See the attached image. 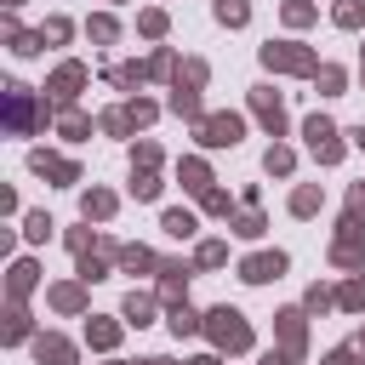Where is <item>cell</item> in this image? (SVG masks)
Wrapping results in <instances>:
<instances>
[{
	"label": "cell",
	"instance_id": "1",
	"mask_svg": "<svg viewBox=\"0 0 365 365\" xmlns=\"http://www.w3.org/2000/svg\"><path fill=\"white\" fill-rule=\"evenodd\" d=\"M205 336L217 342V354H245V348H251V325H245V314L228 308V302L205 314Z\"/></svg>",
	"mask_w": 365,
	"mask_h": 365
},
{
	"label": "cell",
	"instance_id": "2",
	"mask_svg": "<svg viewBox=\"0 0 365 365\" xmlns=\"http://www.w3.org/2000/svg\"><path fill=\"white\" fill-rule=\"evenodd\" d=\"M262 63H268V68H279V74H319L314 51H308V46H297V40H268V46H262Z\"/></svg>",
	"mask_w": 365,
	"mask_h": 365
},
{
	"label": "cell",
	"instance_id": "3",
	"mask_svg": "<svg viewBox=\"0 0 365 365\" xmlns=\"http://www.w3.org/2000/svg\"><path fill=\"white\" fill-rule=\"evenodd\" d=\"M331 262H336V268H365V228H359V217H342V222H336Z\"/></svg>",
	"mask_w": 365,
	"mask_h": 365
},
{
	"label": "cell",
	"instance_id": "4",
	"mask_svg": "<svg viewBox=\"0 0 365 365\" xmlns=\"http://www.w3.org/2000/svg\"><path fill=\"white\" fill-rule=\"evenodd\" d=\"M302 137H308V148H314L319 165H336V160H342V137H336V125H331L325 114H314V120L302 125Z\"/></svg>",
	"mask_w": 365,
	"mask_h": 365
},
{
	"label": "cell",
	"instance_id": "5",
	"mask_svg": "<svg viewBox=\"0 0 365 365\" xmlns=\"http://www.w3.org/2000/svg\"><path fill=\"white\" fill-rule=\"evenodd\" d=\"M240 137H245V120L240 114H205L200 120V143L205 148H234Z\"/></svg>",
	"mask_w": 365,
	"mask_h": 365
},
{
	"label": "cell",
	"instance_id": "6",
	"mask_svg": "<svg viewBox=\"0 0 365 365\" xmlns=\"http://www.w3.org/2000/svg\"><path fill=\"white\" fill-rule=\"evenodd\" d=\"M285 268H291V257H285V251H257V257H245V262H240V279H245V285H268V279H279Z\"/></svg>",
	"mask_w": 365,
	"mask_h": 365
},
{
	"label": "cell",
	"instance_id": "7",
	"mask_svg": "<svg viewBox=\"0 0 365 365\" xmlns=\"http://www.w3.org/2000/svg\"><path fill=\"white\" fill-rule=\"evenodd\" d=\"M6 114H11V131H17V137L34 125V97H29V86H17V80L6 86Z\"/></svg>",
	"mask_w": 365,
	"mask_h": 365
},
{
	"label": "cell",
	"instance_id": "8",
	"mask_svg": "<svg viewBox=\"0 0 365 365\" xmlns=\"http://www.w3.org/2000/svg\"><path fill=\"white\" fill-rule=\"evenodd\" d=\"M251 108H257V120H262V125H268L274 137L285 131V103H279V97L268 91V86H251Z\"/></svg>",
	"mask_w": 365,
	"mask_h": 365
},
{
	"label": "cell",
	"instance_id": "9",
	"mask_svg": "<svg viewBox=\"0 0 365 365\" xmlns=\"http://www.w3.org/2000/svg\"><path fill=\"white\" fill-rule=\"evenodd\" d=\"M80 86H86V63H63V68L51 74V86H46V91H51V103H74V91H80Z\"/></svg>",
	"mask_w": 365,
	"mask_h": 365
},
{
	"label": "cell",
	"instance_id": "10",
	"mask_svg": "<svg viewBox=\"0 0 365 365\" xmlns=\"http://www.w3.org/2000/svg\"><path fill=\"white\" fill-rule=\"evenodd\" d=\"M29 165H34L40 177H51V182H80V165H74V160H57V154H46V148H34Z\"/></svg>",
	"mask_w": 365,
	"mask_h": 365
},
{
	"label": "cell",
	"instance_id": "11",
	"mask_svg": "<svg viewBox=\"0 0 365 365\" xmlns=\"http://www.w3.org/2000/svg\"><path fill=\"white\" fill-rule=\"evenodd\" d=\"M160 274H165V279H160V297H165V302H182L194 268H188V262H160Z\"/></svg>",
	"mask_w": 365,
	"mask_h": 365
},
{
	"label": "cell",
	"instance_id": "12",
	"mask_svg": "<svg viewBox=\"0 0 365 365\" xmlns=\"http://www.w3.org/2000/svg\"><path fill=\"white\" fill-rule=\"evenodd\" d=\"M34 359H40V365H74V342H63V336H40V342H34Z\"/></svg>",
	"mask_w": 365,
	"mask_h": 365
},
{
	"label": "cell",
	"instance_id": "13",
	"mask_svg": "<svg viewBox=\"0 0 365 365\" xmlns=\"http://www.w3.org/2000/svg\"><path fill=\"white\" fill-rule=\"evenodd\" d=\"M171 114H182V120H205V108H200V97H194V86H171Z\"/></svg>",
	"mask_w": 365,
	"mask_h": 365
},
{
	"label": "cell",
	"instance_id": "14",
	"mask_svg": "<svg viewBox=\"0 0 365 365\" xmlns=\"http://www.w3.org/2000/svg\"><path fill=\"white\" fill-rule=\"evenodd\" d=\"M80 211H86V222H91V217L103 222V217H114V194H108V188H86V194H80Z\"/></svg>",
	"mask_w": 365,
	"mask_h": 365
},
{
	"label": "cell",
	"instance_id": "15",
	"mask_svg": "<svg viewBox=\"0 0 365 365\" xmlns=\"http://www.w3.org/2000/svg\"><path fill=\"white\" fill-rule=\"evenodd\" d=\"M177 336H194V331H205V314H194L188 302H171V319H165Z\"/></svg>",
	"mask_w": 365,
	"mask_h": 365
},
{
	"label": "cell",
	"instance_id": "16",
	"mask_svg": "<svg viewBox=\"0 0 365 365\" xmlns=\"http://www.w3.org/2000/svg\"><path fill=\"white\" fill-rule=\"evenodd\" d=\"M279 342H285V354H302V308L279 314Z\"/></svg>",
	"mask_w": 365,
	"mask_h": 365
},
{
	"label": "cell",
	"instance_id": "17",
	"mask_svg": "<svg viewBox=\"0 0 365 365\" xmlns=\"http://www.w3.org/2000/svg\"><path fill=\"white\" fill-rule=\"evenodd\" d=\"M148 319H154V297H148V291H131V297H125V325L143 331Z\"/></svg>",
	"mask_w": 365,
	"mask_h": 365
},
{
	"label": "cell",
	"instance_id": "18",
	"mask_svg": "<svg viewBox=\"0 0 365 365\" xmlns=\"http://www.w3.org/2000/svg\"><path fill=\"white\" fill-rule=\"evenodd\" d=\"M319 205H325V194H319V188H314V182H302V188H297V194H291V217H314V211H319Z\"/></svg>",
	"mask_w": 365,
	"mask_h": 365
},
{
	"label": "cell",
	"instance_id": "19",
	"mask_svg": "<svg viewBox=\"0 0 365 365\" xmlns=\"http://www.w3.org/2000/svg\"><path fill=\"white\" fill-rule=\"evenodd\" d=\"M160 228H165L171 240H194V228H200V222H194V211H165V217H160Z\"/></svg>",
	"mask_w": 365,
	"mask_h": 365
},
{
	"label": "cell",
	"instance_id": "20",
	"mask_svg": "<svg viewBox=\"0 0 365 365\" xmlns=\"http://www.w3.org/2000/svg\"><path fill=\"white\" fill-rule=\"evenodd\" d=\"M86 342H91V348H114V342H120V325L91 314V325H86Z\"/></svg>",
	"mask_w": 365,
	"mask_h": 365
},
{
	"label": "cell",
	"instance_id": "21",
	"mask_svg": "<svg viewBox=\"0 0 365 365\" xmlns=\"http://www.w3.org/2000/svg\"><path fill=\"white\" fill-rule=\"evenodd\" d=\"M314 86H319L325 97H342V86H348V74H342L336 63H319V74H314Z\"/></svg>",
	"mask_w": 365,
	"mask_h": 365
},
{
	"label": "cell",
	"instance_id": "22",
	"mask_svg": "<svg viewBox=\"0 0 365 365\" xmlns=\"http://www.w3.org/2000/svg\"><path fill=\"white\" fill-rule=\"evenodd\" d=\"M182 188L205 194V188H211V165H205V160H182Z\"/></svg>",
	"mask_w": 365,
	"mask_h": 365
},
{
	"label": "cell",
	"instance_id": "23",
	"mask_svg": "<svg viewBox=\"0 0 365 365\" xmlns=\"http://www.w3.org/2000/svg\"><path fill=\"white\" fill-rule=\"evenodd\" d=\"M114 257H120V268H131V274H143V268H160V262H154V251H143V245H120Z\"/></svg>",
	"mask_w": 365,
	"mask_h": 365
},
{
	"label": "cell",
	"instance_id": "24",
	"mask_svg": "<svg viewBox=\"0 0 365 365\" xmlns=\"http://www.w3.org/2000/svg\"><path fill=\"white\" fill-rule=\"evenodd\" d=\"M51 308L80 314V308H86V291H80V285H51Z\"/></svg>",
	"mask_w": 365,
	"mask_h": 365
},
{
	"label": "cell",
	"instance_id": "25",
	"mask_svg": "<svg viewBox=\"0 0 365 365\" xmlns=\"http://www.w3.org/2000/svg\"><path fill=\"white\" fill-rule=\"evenodd\" d=\"M217 23L245 29V23H251V6H245V0H217Z\"/></svg>",
	"mask_w": 365,
	"mask_h": 365
},
{
	"label": "cell",
	"instance_id": "26",
	"mask_svg": "<svg viewBox=\"0 0 365 365\" xmlns=\"http://www.w3.org/2000/svg\"><path fill=\"white\" fill-rule=\"evenodd\" d=\"M262 165H268V171H274V177H291V165H297V154H291V148H285V143H274V148H268V154H262Z\"/></svg>",
	"mask_w": 365,
	"mask_h": 365
},
{
	"label": "cell",
	"instance_id": "27",
	"mask_svg": "<svg viewBox=\"0 0 365 365\" xmlns=\"http://www.w3.org/2000/svg\"><path fill=\"white\" fill-rule=\"evenodd\" d=\"M34 274H40L34 262H11V297H17V302H23L29 291H34Z\"/></svg>",
	"mask_w": 365,
	"mask_h": 365
},
{
	"label": "cell",
	"instance_id": "28",
	"mask_svg": "<svg viewBox=\"0 0 365 365\" xmlns=\"http://www.w3.org/2000/svg\"><path fill=\"white\" fill-rule=\"evenodd\" d=\"M331 17H336V29H359L365 23V0H336Z\"/></svg>",
	"mask_w": 365,
	"mask_h": 365
},
{
	"label": "cell",
	"instance_id": "29",
	"mask_svg": "<svg viewBox=\"0 0 365 365\" xmlns=\"http://www.w3.org/2000/svg\"><path fill=\"white\" fill-rule=\"evenodd\" d=\"M143 74H148L143 63H120V68H108V80H114L120 91H131V86H143Z\"/></svg>",
	"mask_w": 365,
	"mask_h": 365
},
{
	"label": "cell",
	"instance_id": "30",
	"mask_svg": "<svg viewBox=\"0 0 365 365\" xmlns=\"http://www.w3.org/2000/svg\"><path fill=\"white\" fill-rule=\"evenodd\" d=\"M51 228H57V222H51L46 211H29V217H23V234H29L34 245H40V240H51Z\"/></svg>",
	"mask_w": 365,
	"mask_h": 365
},
{
	"label": "cell",
	"instance_id": "31",
	"mask_svg": "<svg viewBox=\"0 0 365 365\" xmlns=\"http://www.w3.org/2000/svg\"><path fill=\"white\" fill-rule=\"evenodd\" d=\"M194 262H200V268H222V262H228V245H222V240H205V245L194 251Z\"/></svg>",
	"mask_w": 365,
	"mask_h": 365
},
{
	"label": "cell",
	"instance_id": "32",
	"mask_svg": "<svg viewBox=\"0 0 365 365\" xmlns=\"http://www.w3.org/2000/svg\"><path fill=\"white\" fill-rule=\"evenodd\" d=\"M131 125H137V120H131V108H108V114H103V131H108V137H125Z\"/></svg>",
	"mask_w": 365,
	"mask_h": 365
},
{
	"label": "cell",
	"instance_id": "33",
	"mask_svg": "<svg viewBox=\"0 0 365 365\" xmlns=\"http://www.w3.org/2000/svg\"><path fill=\"white\" fill-rule=\"evenodd\" d=\"M29 336V314H23V302H11V314H6V342H23Z\"/></svg>",
	"mask_w": 365,
	"mask_h": 365
},
{
	"label": "cell",
	"instance_id": "34",
	"mask_svg": "<svg viewBox=\"0 0 365 365\" xmlns=\"http://www.w3.org/2000/svg\"><path fill=\"white\" fill-rule=\"evenodd\" d=\"M336 302H342L348 314H359V308H365V279H348V285L336 291Z\"/></svg>",
	"mask_w": 365,
	"mask_h": 365
},
{
	"label": "cell",
	"instance_id": "35",
	"mask_svg": "<svg viewBox=\"0 0 365 365\" xmlns=\"http://www.w3.org/2000/svg\"><path fill=\"white\" fill-rule=\"evenodd\" d=\"M86 34H91L97 46H108V40L120 34V23H114V17H91V23H86Z\"/></svg>",
	"mask_w": 365,
	"mask_h": 365
},
{
	"label": "cell",
	"instance_id": "36",
	"mask_svg": "<svg viewBox=\"0 0 365 365\" xmlns=\"http://www.w3.org/2000/svg\"><path fill=\"white\" fill-rule=\"evenodd\" d=\"M285 23H291V29L314 23V6H308V0H285Z\"/></svg>",
	"mask_w": 365,
	"mask_h": 365
},
{
	"label": "cell",
	"instance_id": "37",
	"mask_svg": "<svg viewBox=\"0 0 365 365\" xmlns=\"http://www.w3.org/2000/svg\"><path fill=\"white\" fill-rule=\"evenodd\" d=\"M137 29H143L148 40H160V34H165V11H160V6H154V11H143V17H137Z\"/></svg>",
	"mask_w": 365,
	"mask_h": 365
},
{
	"label": "cell",
	"instance_id": "38",
	"mask_svg": "<svg viewBox=\"0 0 365 365\" xmlns=\"http://www.w3.org/2000/svg\"><path fill=\"white\" fill-rule=\"evenodd\" d=\"M131 194H137V200H154V194H160V177H154V171H137V177H131Z\"/></svg>",
	"mask_w": 365,
	"mask_h": 365
},
{
	"label": "cell",
	"instance_id": "39",
	"mask_svg": "<svg viewBox=\"0 0 365 365\" xmlns=\"http://www.w3.org/2000/svg\"><path fill=\"white\" fill-rule=\"evenodd\" d=\"M80 279L91 285V279H108V268H103V257H91V251H80Z\"/></svg>",
	"mask_w": 365,
	"mask_h": 365
},
{
	"label": "cell",
	"instance_id": "40",
	"mask_svg": "<svg viewBox=\"0 0 365 365\" xmlns=\"http://www.w3.org/2000/svg\"><path fill=\"white\" fill-rule=\"evenodd\" d=\"M200 80H205V63H200V57H188V63L177 68V86H200Z\"/></svg>",
	"mask_w": 365,
	"mask_h": 365
},
{
	"label": "cell",
	"instance_id": "41",
	"mask_svg": "<svg viewBox=\"0 0 365 365\" xmlns=\"http://www.w3.org/2000/svg\"><path fill=\"white\" fill-rule=\"evenodd\" d=\"M131 160H137L143 171H154V165H160V143H137V148H131Z\"/></svg>",
	"mask_w": 365,
	"mask_h": 365
},
{
	"label": "cell",
	"instance_id": "42",
	"mask_svg": "<svg viewBox=\"0 0 365 365\" xmlns=\"http://www.w3.org/2000/svg\"><path fill=\"white\" fill-rule=\"evenodd\" d=\"M200 205H205L211 217H228V194H222V188H205V194H200Z\"/></svg>",
	"mask_w": 365,
	"mask_h": 365
},
{
	"label": "cell",
	"instance_id": "43",
	"mask_svg": "<svg viewBox=\"0 0 365 365\" xmlns=\"http://www.w3.org/2000/svg\"><path fill=\"white\" fill-rule=\"evenodd\" d=\"M234 234H240V240H257V234H262V217H257V211L234 217Z\"/></svg>",
	"mask_w": 365,
	"mask_h": 365
},
{
	"label": "cell",
	"instance_id": "44",
	"mask_svg": "<svg viewBox=\"0 0 365 365\" xmlns=\"http://www.w3.org/2000/svg\"><path fill=\"white\" fill-rule=\"evenodd\" d=\"M331 302H336V297H331V291H325V285H314V291H308V297H302V308H308V314H325V308H331Z\"/></svg>",
	"mask_w": 365,
	"mask_h": 365
},
{
	"label": "cell",
	"instance_id": "45",
	"mask_svg": "<svg viewBox=\"0 0 365 365\" xmlns=\"http://www.w3.org/2000/svg\"><path fill=\"white\" fill-rule=\"evenodd\" d=\"M40 40H51V46H63V40H68V17H51V23L40 29Z\"/></svg>",
	"mask_w": 365,
	"mask_h": 365
},
{
	"label": "cell",
	"instance_id": "46",
	"mask_svg": "<svg viewBox=\"0 0 365 365\" xmlns=\"http://www.w3.org/2000/svg\"><path fill=\"white\" fill-rule=\"evenodd\" d=\"M86 131H91V120H86V114H63V137H74V143H80Z\"/></svg>",
	"mask_w": 365,
	"mask_h": 365
},
{
	"label": "cell",
	"instance_id": "47",
	"mask_svg": "<svg viewBox=\"0 0 365 365\" xmlns=\"http://www.w3.org/2000/svg\"><path fill=\"white\" fill-rule=\"evenodd\" d=\"M171 68H177L171 51H154V57H148V74H171Z\"/></svg>",
	"mask_w": 365,
	"mask_h": 365
},
{
	"label": "cell",
	"instance_id": "48",
	"mask_svg": "<svg viewBox=\"0 0 365 365\" xmlns=\"http://www.w3.org/2000/svg\"><path fill=\"white\" fill-rule=\"evenodd\" d=\"M348 217H365V182L348 188Z\"/></svg>",
	"mask_w": 365,
	"mask_h": 365
},
{
	"label": "cell",
	"instance_id": "49",
	"mask_svg": "<svg viewBox=\"0 0 365 365\" xmlns=\"http://www.w3.org/2000/svg\"><path fill=\"white\" fill-rule=\"evenodd\" d=\"M354 359H359V348H336V354H325L319 365H354Z\"/></svg>",
	"mask_w": 365,
	"mask_h": 365
},
{
	"label": "cell",
	"instance_id": "50",
	"mask_svg": "<svg viewBox=\"0 0 365 365\" xmlns=\"http://www.w3.org/2000/svg\"><path fill=\"white\" fill-rule=\"evenodd\" d=\"M131 120H137V125H148V120H154V103H143V97H137V103H131Z\"/></svg>",
	"mask_w": 365,
	"mask_h": 365
},
{
	"label": "cell",
	"instance_id": "51",
	"mask_svg": "<svg viewBox=\"0 0 365 365\" xmlns=\"http://www.w3.org/2000/svg\"><path fill=\"white\" fill-rule=\"evenodd\" d=\"M262 365H291V354H285V348H274V354H262Z\"/></svg>",
	"mask_w": 365,
	"mask_h": 365
},
{
	"label": "cell",
	"instance_id": "52",
	"mask_svg": "<svg viewBox=\"0 0 365 365\" xmlns=\"http://www.w3.org/2000/svg\"><path fill=\"white\" fill-rule=\"evenodd\" d=\"M188 365H222V359H217V354H200V359H188Z\"/></svg>",
	"mask_w": 365,
	"mask_h": 365
},
{
	"label": "cell",
	"instance_id": "53",
	"mask_svg": "<svg viewBox=\"0 0 365 365\" xmlns=\"http://www.w3.org/2000/svg\"><path fill=\"white\" fill-rule=\"evenodd\" d=\"M354 143H359V148H365V125H354Z\"/></svg>",
	"mask_w": 365,
	"mask_h": 365
},
{
	"label": "cell",
	"instance_id": "54",
	"mask_svg": "<svg viewBox=\"0 0 365 365\" xmlns=\"http://www.w3.org/2000/svg\"><path fill=\"white\" fill-rule=\"evenodd\" d=\"M354 348H359V354H365V331H359V336H354Z\"/></svg>",
	"mask_w": 365,
	"mask_h": 365
},
{
	"label": "cell",
	"instance_id": "55",
	"mask_svg": "<svg viewBox=\"0 0 365 365\" xmlns=\"http://www.w3.org/2000/svg\"><path fill=\"white\" fill-rule=\"evenodd\" d=\"M143 365H171V359H143Z\"/></svg>",
	"mask_w": 365,
	"mask_h": 365
},
{
	"label": "cell",
	"instance_id": "56",
	"mask_svg": "<svg viewBox=\"0 0 365 365\" xmlns=\"http://www.w3.org/2000/svg\"><path fill=\"white\" fill-rule=\"evenodd\" d=\"M6 6H23V0H6Z\"/></svg>",
	"mask_w": 365,
	"mask_h": 365
}]
</instances>
